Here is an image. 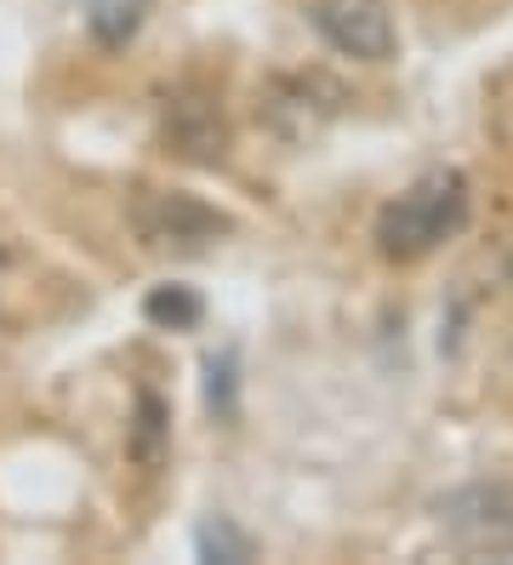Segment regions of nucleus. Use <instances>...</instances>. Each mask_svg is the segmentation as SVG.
I'll return each instance as SVG.
<instances>
[{
    "label": "nucleus",
    "mask_w": 513,
    "mask_h": 565,
    "mask_svg": "<svg viewBox=\"0 0 513 565\" xmlns=\"http://www.w3.org/2000/svg\"><path fill=\"white\" fill-rule=\"evenodd\" d=\"M462 223H468V178L457 166H434L376 212V252L388 263H417L451 235H462Z\"/></svg>",
    "instance_id": "f257e3e1"
},
{
    "label": "nucleus",
    "mask_w": 513,
    "mask_h": 565,
    "mask_svg": "<svg viewBox=\"0 0 513 565\" xmlns=\"http://www.w3.org/2000/svg\"><path fill=\"white\" fill-rule=\"evenodd\" d=\"M445 543L468 559H513V480H468L434 503Z\"/></svg>",
    "instance_id": "f03ea898"
},
{
    "label": "nucleus",
    "mask_w": 513,
    "mask_h": 565,
    "mask_svg": "<svg viewBox=\"0 0 513 565\" xmlns=\"http://www.w3.org/2000/svg\"><path fill=\"white\" fill-rule=\"evenodd\" d=\"M131 223H137V235H143V246L183 252V257L217 246L228 235V217L217 206L194 201V194H178V189H143L131 206Z\"/></svg>",
    "instance_id": "7ed1b4c3"
},
{
    "label": "nucleus",
    "mask_w": 513,
    "mask_h": 565,
    "mask_svg": "<svg viewBox=\"0 0 513 565\" xmlns=\"http://www.w3.org/2000/svg\"><path fill=\"white\" fill-rule=\"evenodd\" d=\"M308 23L320 41L354 63H388L399 52V29L388 0H308Z\"/></svg>",
    "instance_id": "20e7f679"
},
{
    "label": "nucleus",
    "mask_w": 513,
    "mask_h": 565,
    "mask_svg": "<svg viewBox=\"0 0 513 565\" xmlns=\"http://www.w3.org/2000/svg\"><path fill=\"white\" fill-rule=\"evenodd\" d=\"M160 131H165V143L194 166H217L228 154V120L217 109V92H205L200 81H183V86L165 92Z\"/></svg>",
    "instance_id": "39448f33"
},
{
    "label": "nucleus",
    "mask_w": 513,
    "mask_h": 565,
    "mask_svg": "<svg viewBox=\"0 0 513 565\" xmlns=\"http://www.w3.org/2000/svg\"><path fill=\"white\" fill-rule=\"evenodd\" d=\"M149 12H154V0H86V29L97 46L120 52L126 41H137V29L149 23Z\"/></svg>",
    "instance_id": "423d86ee"
},
{
    "label": "nucleus",
    "mask_w": 513,
    "mask_h": 565,
    "mask_svg": "<svg viewBox=\"0 0 513 565\" xmlns=\"http://www.w3.org/2000/svg\"><path fill=\"white\" fill-rule=\"evenodd\" d=\"M165 435H171V423H165V401L154 388H137V417H131V457L143 462V469H160V457H165Z\"/></svg>",
    "instance_id": "0eeeda50"
},
{
    "label": "nucleus",
    "mask_w": 513,
    "mask_h": 565,
    "mask_svg": "<svg viewBox=\"0 0 513 565\" xmlns=\"http://www.w3.org/2000/svg\"><path fill=\"white\" fill-rule=\"evenodd\" d=\"M143 315L160 331H194L205 320V303H200V291H189V286H154L143 297Z\"/></svg>",
    "instance_id": "6e6552de"
},
{
    "label": "nucleus",
    "mask_w": 513,
    "mask_h": 565,
    "mask_svg": "<svg viewBox=\"0 0 513 565\" xmlns=\"http://www.w3.org/2000/svg\"><path fill=\"white\" fill-rule=\"evenodd\" d=\"M194 554H200V559H212V565H246V559L257 554V543H252L234 520L217 514V520H205V525L194 531Z\"/></svg>",
    "instance_id": "1a4fd4ad"
},
{
    "label": "nucleus",
    "mask_w": 513,
    "mask_h": 565,
    "mask_svg": "<svg viewBox=\"0 0 513 565\" xmlns=\"http://www.w3.org/2000/svg\"><path fill=\"white\" fill-rule=\"evenodd\" d=\"M234 388H239V354L223 349V354L205 360V406L217 417H234Z\"/></svg>",
    "instance_id": "9d476101"
},
{
    "label": "nucleus",
    "mask_w": 513,
    "mask_h": 565,
    "mask_svg": "<svg viewBox=\"0 0 513 565\" xmlns=\"http://www.w3.org/2000/svg\"><path fill=\"white\" fill-rule=\"evenodd\" d=\"M0 263H7V252H0Z\"/></svg>",
    "instance_id": "9b49d317"
}]
</instances>
